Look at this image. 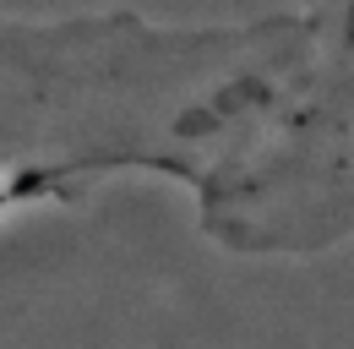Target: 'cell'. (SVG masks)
Here are the masks:
<instances>
[{
	"mask_svg": "<svg viewBox=\"0 0 354 349\" xmlns=\"http://www.w3.org/2000/svg\"><path fill=\"white\" fill-rule=\"evenodd\" d=\"M278 22H191L142 6H0V224L120 180L185 202L257 115Z\"/></svg>",
	"mask_w": 354,
	"mask_h": 349,
	"instance_id": "1",
	"label": "cell"
},
{
	"mask_svg": "<svg viewBox=\"0 0 354 349\" xmlns=\"http://www.w3.org/2000/svg\"><path fill=\"white\" fill-rule=\"evenodd\" d=\"M267 98L213 186L240 257L306 262L354 246V0H283Z\"/></svg>",
	"mask_w": 354,
	"mask_h": 349,
	"instance_id": "2",
	"label": "cell"
}]
</instances>
